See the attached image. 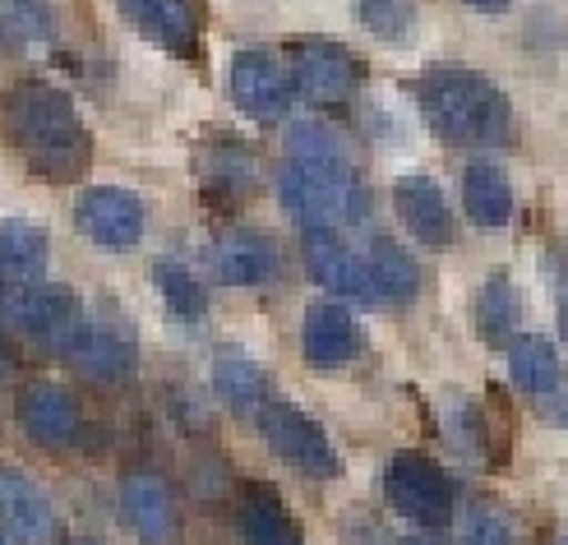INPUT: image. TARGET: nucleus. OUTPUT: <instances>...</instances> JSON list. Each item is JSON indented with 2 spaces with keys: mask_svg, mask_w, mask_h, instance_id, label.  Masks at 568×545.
I'll use <instances>...</instances> for the list:
<instances>
[{
  "mask_svg": "<svg viewBox=\"0 0 568 545\" xmlns=\"http://www.w3.org/2000/svg\"><path fill=\"white\" fill-rule=\"evenodd\" d=\"M61 361H70L79 375H89L93 384H125V380H134V365H139L130 337L116 329H102L93 320L65 342Z\"/></svg>",
  "mask_w": 568,
  "mask_h": 545,
  "instance_id": "18",
  "label": "nucleus"
},
{
  "mask_svg": "<svg viewBox=\"0 0 568 545\" xmlns=\"http://www.w3.org/2000/svg\"><path fill=\"white\" fill-rule=\"evenodd\" d=\"M559 545H568V536H564V541H559Z\"/></svg>",
  "mask_w": 568,
  "mask_h": 545,
  "instance_id": "37",
  "label": "nucleus"
},
{
  "mask_svg": "<svg viewBox=\"0 0 568 545\" xmlns=\"http://www.w3.org/2000/svg\"><path fill=\"white\" fill-rule=\"evenodd\" d=\"M559 333H564V342H568V301H564V310H559Z\"/></svg>",
  "mask_w": 568,
  "mask_h": 545,
  "instance_id": "34",
  "label": "nucleus"
},
{
  "mask_svg": "<svg viewBox=\"0 0 568 545\" xmlns=\"http://www.w3.org/2000/svg\"><path fill=\"white\" fill-rule=\"evenodd\" d=\"M463 209L480 232H504L514 218V181L495 158H471L463 166Z\"/></svg>",
  "mask_w": 568,
  "mask_h": 545,
  "instance_id": "20",
  "label": "nucleus"
},
{
  "mask_svg": "<svg viewBox=\"0 0 568 545\" xmlns=\"http://www.w3.org/2000/svg\"><path fill=\"white\" fill-rule=\"evenodd\" d=\"M301 352L315 370H343L365 352V329L337 301H320L301 320Z\"/></svg>",
  "mask_w": 568,
  "mask_h": 545,
  "instance_id": "11",
  "label": "nucleus"
},
{
  "mask_svg": "<svg viewBox=\"0 0 568 545\" xmlns=\"http://www.w3.org/2000/svg\"><path fill=\"white\" fill-rule=\"evenodd\" d=\"M292 79L296 93L315 107H347L361 89V61L333 38H305L292 47Z\"/></svg>",
  "mask_w": 568,
  "mask_h": 545,
  "instance_id": "7",
  "label": "nucleus"
},
{
  "mask_svg": "<svg viewBox=\"0 0 568 545\" xmlns=\"http://www.w3.org/2000/svg\"><path fill=\"white\" fill-rule=\"evenodd\" d=\"M277 199L305 232L324 226V232H343L371 213V190L361 181V166H315L287 158L277 171Z\"/></svg>",
  "mask_w": 568,
  "mask_h": 545,
  "instance_id": "3",
  "label": "nucleus"
},
{
  "mask_svg": "<svg viewBox=\"0 0 568 545\" xmlns=\"http://www.w3.org/2000/svg\"><path fill=\"white\" fill-rule=\"evenodd\" d=\"M361 254H365V273H371V296L375 301L403 305V301H412L420 292V264L397 241L375 236Z\"/></svg>",
  "mask_w": 568,
  "mask_h": 545,
  "instance_id": "22",
  "label": "nucleus"
},
{
  "mask_svg": "<svg viewBox=\"0 0 568 545\" xmlns=\"http://www.w3.org/2000/svg\"><path fill=\"white\" fill-rule=\"evenodd\" d=\"M226 89H232V102L254 121H282L296 102L292 70L268 51H236L232 70H226Z\"/></svg>",
  "mask_w": 568,
  "mask_h": 545,
  "instance_id": "9",
  "label": "nucleus"
},
{
  "mask_svg": "<svg viewBox=\"0 0 568 545\" xmlns=\"http://www.w3.org/2000/svg\"><path fill=\"white\" fill-rule=\"evenodd\" d=\"M199 185H204L209 204H241V199L260 185V162L245 143L217 139L213 149L199 153Z\"/></svg>",
  "mask_w": 568,
  "mask_h": 545,
  "instance_id": "19",
  "label": "nucleus"
},
{
  "mask_svg": "<svg viewBox=\"0 0 568 545\" xmlns=\"http://www.w3.org/2000/svg\"><path fill=\"white\" fill-rule=\"evenodd\" d=\"M0 125H6L10 143L42 181L70 185L93 162V134L79 121V107L70 102V93L55 89V83L28 79L6 89L0 93Z\"/></svg>",
  "mask_w": 568,
  "mask_h": 545,
  "instance_id": "1",
  "label": "nucleus"
},
{
  "mask_svg": "<svg viewBox=\"0 0 568 545\" xmlns=\"http://www.w3.org/2000/svg\"><path fill=\"white\" fill-rule=\"evenodd\" d=\"M121 508L144 545H181V508L158 472H130L121 481Z\"/></svg>",
  "mask_w": 568,
  "mask_h": 545,
  "instance_id": "13",
  "label": "nucleus"
},
{
  "mask_svg": "<svg viewBox=\"0 0 568 545\" xmlns=\"http://www.w3.org/2000/svg\"><path fill=\"white\" fill-rule=\"evenodd\" d=\"M305 269L324 292L343 296V301H375L371 296V273H365V254L352 250L337 232H324V226H310L305 241Z\"/></svg>",
  "mask_w": 568,
  "mask_h": 545,
  "instance_id": "14",
  "label": "nucleus"
},
{
  "mask_svg": "<svg viewBox=\"0 0 568 545\" xmlns=\"http://www.w3.org/2000/svg\"><path fill=\"white\" fill-rule=\"evenodd\" d=\"M74 226L102 250H134L149 232V204L121 185H89L74 199Z\"/></svg>",
  "mask_w": 568,
  "mask_h": 545,
  "instance_id": "8",
  "label": "nucleus"
},
{
  "mask_svg": "<svg viewBox=\"0 0 568 545\" xmlns=\"http://www.w3.org/2000/svg\"><path fill=\"white\" fill-rule=\"evenodd\" d=\"M287 153H292L296 162H315V166H356L347 139L337 134L333 125H324V121H301V125H292Z\"/></svg>",
  "mask_w": 568,
  "mask_h": 545,
  "instance_id": "30",
  "label": "nucleus"
},
{
  "mask_svg": "<svg viewBox=\"0 0 568 545\" xmlns=\"http://www.w3.org/2000/svg\"><path fill=\"white\" fill-rule=\"evenodd\" d=\"M0 545H10V532L6 527H0Z\"/></svg>",
  "mask_w": 568,
  "mask_h": 545,
  "instance_id": "36",
  "label": "nucleus"
},
{
  "mask_svg": "<svg viewBox=\"0 0 568 545\" xmlns=\"http://www.w3.org/2000/svg\"><path fill=\"white\" fill-rule=\"evenodd\" d=\"M213 388L226 407H236V412H254L260 416V407L268 403V375H264V365L254 361L250 352L241 347H222L213 356Z\"/></svg>",
  "mask_w": 568,
  "mask_h": 545,
  "instance_id": "23",
  "label": "nucleus"
},
{
  "mask_svg": "<svg viewBox=\"0 0 568 545\" xmlns=\"http://www.w3.org/2000/svg\"><path fill=\"white\" fill-rule=\"evenodd\" d=\"M384 495L416 527H448L458 513V485L425 453H397L384 467Z\"/></svg>",
  "mask_w": 568,
  "mask_h": 545,
  "instance_id": "4",
  "label": "nucleus"
},
{
  "mask_svg": "<svg viewBox=\"0 0 568 545\" xmlns=\"http://www.w3.org/2000/svg\"><path fill=\"white\" fill-rule=\"evenodd\" d=\"M241 532H245V545H305L292 513L264 485H250L241 495Z\"/></svg>",
  "mask_w": 568,
  "mask_h": 545,
  "instance_id": "27",
  "label": "nucleus"
},
{
  "mask_svg": "<svg viewBox=\"0 0 568 545\" xmlns=\"http://www.w3.org/2000/svg\"><path fill=\"white\" fill-rule=\"evenodd\" d=\"M356 19L371 38L388 42V47H407L416 38V0H356Z\"/></svg>",
  "mask_w": 568,
  "mask_h": 545,
  "instance_id": "29",
  "label": "nucleus"
},
{
  "mask_svg": "<svg viewBox=\"0 0 568 545\" xmlns=\"http://www.w3.org/2000/svg\"><path fill=\"white\" fill-rule=\"evenodd\" d=\"M213 277L222 286H264L277 277V245L264 232H250V226H226L209 250Z\"/></svg>",
  "mask_w": 568,
  "mask_h": 545,
  "instance_id": "16",
  "label": "nucleus"
},
{
  "mask_svg": "<svg viewBox=\"0 0 568 545\" xmlns=\"http://www.w3.org/2000/svg\"><path fill=\"white\" fill-rule=\"evenodd\" d=\"M0 310H6V320L28 333V337H38L42 347H51L55 356L65 352V342L89 324V314H83L79 296L70 292V286H23V292H6L0 296Z\"/></svg>",
  "mask_w": 568,
  "mask_h": 545,
  "instance_id": "6",
  "label": "nucleus"
},
{
  "mask_svg": "<svg viewBox=\"0 0 568 545\" xmlns=\"http://www.w3.org/2000/svg\"><path fill=\"white\" fill-rule=\"evenodd\" d=\"M403 545H439V541H420V536H412V541H403Z\"/></svg>",
  "mask_w": 568,
  "mask_h": 545,
  "instance_id": "35",
  "label": "nucleus"
},
{
  "mask_svg": "<svg viewBox=\"0 0 568 545\" xmlns=\"http://www.w3.org/2000/svg\"><path fill=\"white\" fill-rule=\"evenodd\" d=\"M508 375H514V384L531 397H546L564 384V361L555 352V342L550 337H514L508 342Z\"/></svg>",
  "mask_w": 568,
  "mask_h": 545,
  "instance_id": "25",
  "label": "nucleus"
},
{
  "mask_svg": "<svg viewBox=\"0 0 568 545\" xmlns=\"http://www.w3.org/2000/svg\"><path fill=\"white\" fill-rule=\"evenodd\" d=\"M47 260H51V245L42 226L0 222V296L38 286V277L47 273Z\"/></svg>",
  "mask_w": 568,
  "mask_h": 545,
  "instance_id": "21",
  "label": "nucleus"
},
{
  "mask_svg": "<svg viewBox=\"0 0 568 545\" xmlns=\"http://www.w3.org/2000/svg\"><path fill=\"white\" fill-rule=\"evenodd\" d=\"M19 425L42 448H74L83 440V412L65 384L33 380L19 393Z\"/></svg>",
  "mask_w": 568,
  "mask_h": 545,
  "instance_id": "10",
  "label": "nucleus"
},
{
  "mask_svg": "<svg viewBox=\"0 0 568 545\" xmlns=\"http://www.w3.org/2000/svg\"><path fill=\"white\" fill-rule=\"evenodd\" d=\"M61 38L51 0H0V42L10 51H47Z\"/></svg>",
  "mask_w": 568,
  "mask_h": 545,
  "instance_id": "24",
  "label": "nucleus"
},
{
  "mask_svg": "<svg viewBox=\"0 0 568 545\" xmlns=\"http://www.w3.org/2000/svg\"><path fill=\"white\" fill-rule=\"evenodd\" d=\"M153 286H158V296L166 301V310H172L176 320H204L209 314L204 282H199L194 269H185L181 260H158L153 264Z\"/></svg>",
  "mask_w": 568,
  "mask_h": 545,
  "instance_id": "28",
  "label": "nucleus"
},
{
  "mask_svg": "<svg viewBox=\"0 0 568 545\" xmlns=\"http://www.w3.org/2000/svg\"><path fill=\"white\" fill-rule=\"evenodd\" d=\"M463 545H518V532L495 504L476 499L463 508Z\"/></svg>",
  "mask_w": 568,
  "mask_h": 545,
  "instance_id": "32",
  "label": "nucleus"
},
{
  "mask_svg": "<svg viewBox=\"0 0 568 545\" xmlns=\"http://www.w3.org/2000/svg\"><path fill=\"white\" fill-rule=\"evenodd\" d=\"M444 435H448L453 453H458L463 463H480V457H486V421H480V412L467 403V397L448 403V412H444Z\"/></svg>",
  "mask_w": 568,
  "mask_h": 545,
  "instance_id": "31",
  "label": "nucleus"
},
{
  "mask_svg": "<svg viewBox=\"0 0 568 545\" xmlns=\"http://www.w3.org/2000/svg\"><path fill=\"white\" fill-rule=\"evenodd\" d=\"M393 209L397 222L425 245V250H448L453 236H458V222H453V209L444 190L430 176H403L393 185Z\"/></svg>",
  "mask_w": 568,
  "mask_h": 545,
  "instance_id": "17",
  "label": "nucleus"
},
{
  "mask_svg": "<svg viewBox=\"0 0 568 545\" xmlns=\"http://www.w3.org/2000/svg\"><path fill=\"white\" fill-rule=\"evenodd\" d=\"M0 523L23 545H61V513L33 476L0 463Z\"/></svg>",
  "mask_w": 568,
  "mask_h": 545,
  "instance_id": "12",
  "label": "nucleus"
},
{
  "mask_svg": "<svg viewBox=\"0 0 568 545\" xmlns=\"http://www.w3.org/2000/svg\"><path fill=\"white\" fill-rule=\"evenodd\" d=\"M416 107L425 125H430L453 149L471 153H499L518 139L514 107L504 89L467 65H430L416 79Z\"/></svg>",
  "mask_w": 568,
  "mask_h": 545,
  "instance_id": "2",
  "label": "nucleus"
},
{
  "mask_svg": "<svg viewBox=\"0 0 568 545\" xmlns=\"http://www.w3.org/2000/svg\"><path fill=\"white\" fill-rule=\"evenodd\" d=\"M260 430L268 448L287 463L292 472L310 476V481H333L337 472H343V463H337V448L328 444L324 425L315 416H305L296 403H282V397H268V403L260 407Z\"/></svg>",
  "mask_w": 568,
  "mask_h": 545,
  "instance_id": "5",
  "label": "nucleus"
},
{
  "mask_svg": "<svg viewBox=\"0 0 568 545\" xmlns=\"http://www.w3.org/2000/svg\"><path fill=\"white\" fill-rule=\"evenodd\" d=\"M121 19L134 28L144 42L172 55H194L199 47V6L194 0H116Z\"/></svg>",
  "mask_w": 568,
  "mask_h": 545,
  "instance_id": "15",
  "label": "nucleus"
},
{
  "mask_svg": "<svg viewBox=\"0 0 568 545\" xmlns=\"http://www.w3.org/2000/svg\"><path fill=\"white\" fill-rule=\"evenodd\" d=\"M467 6H471L476 14H504L508 6H514V0H467Z\"/></svg>",
  "mask_w": 568,
  "mask_h": 545,
  "instance_id": "33",
  "label": "nucleus"
},
{
  "mask_svg": "<svg viewBox=\"0 0 568 545\" xmlns=\"http://www.w3.org/2000/svg\"><path fill=\"white\" fill-rule=\"evenodd\" d=\"M518 320H523V296L508 273L486 277V286L476 292V333L490 342V347H504V342L518 337Z\"/></svg>",
  "mask_w": 568,
  "mask_h": 545,
  "instance_id": "26",
  "label": "nucleus"
}]
</instances>
